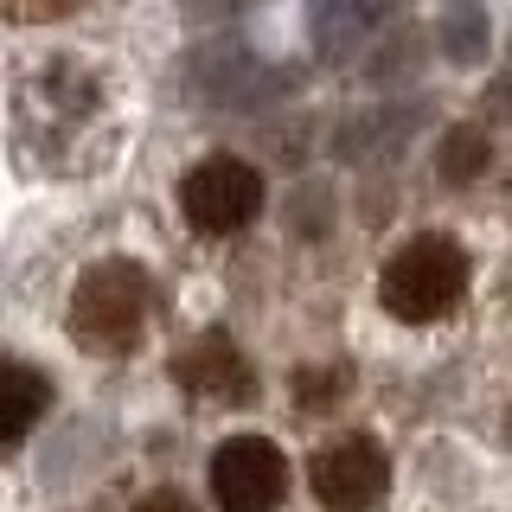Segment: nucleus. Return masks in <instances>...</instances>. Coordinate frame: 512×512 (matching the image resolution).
Masks as SVG:
<instances>
[{
  "mask_svg": "<svg viewBox=\"0 0 512 512\" xmlns=\"http://www.w3.org/2000/svg\"><path fill=\"white\" fill-rule=\"evenodd\" d=\"M212 500L218 512H276L288 500V461L269 436H231L212 455Z\"/></svg>",
  "mask_w": 512,
  "mask_h": 512,
  "instance_id": "nucleus-4",
  "label": "nucleus"
},
{
  "mask_svg": "<svg viewBox=\"0 0 512 512\" xmlns=\"http://www.w3.org/2000/svg\"><path fill=\"white\" fill-rule=\"evenodd\" d=\"M45 410H52V378H45L39 365L0 359V442L32 436Z\"/></svg>",
  "mask_w": 512,
  "mask_h": 512,
  "instance_id": "nucleus-7",
  "label": "nucleus"
},
{
  "mask_svg": "<svg viewBox=\"0 0 512 512\" xmlns=\"http://www.w3.org/2000/svg\"><path fill=\"white\" fill-rule=\"evenodd\" d=\"M135 512H199V506H192V500H186V493H173V487H160V493H148V500H141Z\"/></svg>",
  "mask_w": 512,
  "mask_h": 512,
  "instance_id": "nucleus-13",
  "label": "nucleus"
},
{
  "mask_svg": "<svg viewBox=\"0 0 512 512\" xmlns=\"http://www.w3.org/2000/svg\"><path fill=\"white\" fill-rule=\"evenodd\" d=\"M71 7H84V0H0V13H13V20H58Z\"/></svg>",
  "mask_w": 512,
  "mask_h": 512,
  "instance_id": "nucleus-11",
  "label": "nucleus"
},
{
  "mask_svg": "<svg viewBox=\"0 0 512 512\" xmlns=\"http://www.w3.org/2000/svg\"><path fill=\"white\" fill-rule=\"evenodd\" d=\"M468 276H474L468 250H461L455 237H442V231H423V237H410V244L384 263L378 295H384V308L404 320V327H429V320H448L461 308Z\"/></svg>",
  "mask_w": 512,
  "mask_h": 512,
  "instance_id": "nucleus-2",
  "label": "nucleus"
},
{
  "mask_svg": "<svg viewBox=\"0 0 512 512\" xmlns=\"http://www.w3.org/2000/svg\"><path fill=\"white\" fill-rule=\"evenodd\" d=\"M148 308H154L148 269L128 263V256H96L84 276L71 282L64 327H71V340L84 352H96V359H122V352H135L141 333H148Z\"/></svg>",
  "mask_w": 512,
  "mask_h": 512,
  "instance_id": "nucleus-1",
  "label": "nucleus"
},
{
  "mask_svg": "<svg viewBox=\"0 0 512 512\" xmlns=\"http://www.w3.org/2000/svg\"><path fill=\"white\" fill-rule=\"evenodd\" d=\"M378 20V0H308V32L320 52H346L359 45Z\"/></svg>",
  "mask_w": 512,
  "mask_h": 512,
  "instance_id": "nucleus-8",
  "label": "nucleus"
},
{
  "mask_svg": "<svg viewBox=\"0 0 512 512\" xmlns=\"http://www.w3.org/2000/svg\"><path fill=\"white\" fill-rule=\"evenodd\" d=\"M301 384H308L301 404H333V397H346V372H308Z\"/></svg>",
  "mask_w": 512,
  "mask_h": 512,
  "instance_id": "nucleus-12",
  "label": "nucleus"
},
{
  "mask_svg": "<svg viewBox=\"0 0 512 512\" xmlns=\"http://www.w3.org/2000/svg\"><path fill=\"white\" fill-rule=\"evenodd\" d=\"M308 480H314L320 506H333V512H372L384 493H391V455H384L372 436H333L314 455Z\"/></svg>",
  "mask_w": 512,
  "mask_h": 512,
  "instance_id": "nucleus-5",
  "label": "nucleus"
},
{
  "mask_svg": "<svg viewBox=\"0 0 512 512\" xmlns=\"http://www.w3.org/2000/svg\"><path fill=\"white\" fill-rule=\"evenodd\" d=\"M180 212H186L192 231H205V237H237L263 212V173L237 154H205L180 180Z\"/></svg>",
  "mask_w": 512,
  "mask_h": 512,
  "instance_id": "nucleus-3",
  "label": "nucleus"
},
{
  "mask_svg": "<svg viewBox=\"0 0 512 512\" xmlns=\"http://www.w3.org/2000/svg\"><path fill=\"white\" fill-rule=\"evenodd\" d=\"M500 109H506V122H512V77L500 84Z\"/></svg>",
  "mask_w": 512,
  "mask_h": 512,
  "instance_id": "nucleus-14",
  "label": "nucleus"
},
{
  "mask_svg": "<svg viewBox=\"0 0 512 512\" xmlns=\"http://www.w3.org/2000/svg\"><path fill=\"white\" fill-rule=\"evenodd\" d=\"M442 45H448V58H455V64H474L480 58V45H487V39H480V7H474V0H461L455 20H442Z\"/></svg>",
  "mask_w": 512,
  "mask_h": 512,
  "instance_id": "nucleus-10",
  "label": "nucleus"
},
{
  "mask_svg": "<svg viewBox=\"0 0 512 512\" xmlns=\"http://www.w3.org/2000/svg\"><path fill=\"white\" fill-rule=\"evenodd\" d=\"M487 167H493V141L480 135V128H448V135H442L436 173H442L448 186H474Z\"/></svg>",
  "mask_w": 512,
  "mask_h": 512,
  "instance_id": "nucleus-9",
  "label": "nucleus"
},
{
  "mask_svg": "<svg viewBox=\"0 0 512 512\" xmlns=\"http://www.w3.org/2000/svg\"><path fill=\"white\" fill-rule=\"evenodd\" d=\"M173 378H180V391L205 397V404H250L256 397L250 359L237 352V340H224V333H199V340L173 359Z\"/></svg>",
  "mask_w": 512,
  "mask_h": 512,
  "instance_id": "nucleus-6",
  "label": "nucleus"
}]
</instances>
